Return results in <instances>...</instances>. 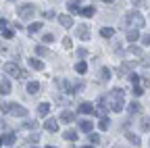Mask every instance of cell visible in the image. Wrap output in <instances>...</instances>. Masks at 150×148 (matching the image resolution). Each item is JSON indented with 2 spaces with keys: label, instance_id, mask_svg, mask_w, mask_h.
Here are the masks:
<instances>
[{
  "label": "cell",
  "instance_id": "17",
  "mask_svg": "<svg viewBox=\"0 0 150 148\" xmlns=\"http://www.w3.org/2000/svg\"><path fill=\"white\" fill-rule=\"evenodd\" d=\"M100 35H102L104 40H108V38L115 35V29H112V27H102V29H100Z\"/></svg>",
  "mask_w": 150,
  "mask_h": 148
},
{
  "label": "cell",
  "instance_id": "46",
  "mask_svg": "<svg viewBox=\"0 0 150 148\" xmlns=\"http://www.w3.org/2000/svg\"><path fill=\"white\" fill-rule=\"evenodd\" d=\"M102 2H112V0H102Z\"/></svg>",
  "mask_w": 150,
  "mask_h": 148
},
{
  "label": "cell",
  "instance_id": "6",
  "mask_svg": "<svg viewBox=\"0 0 150 148\" xmlns=\"http://www.w3.org/2000/svg\"><path fill=\"white\" fill-rule=\"evenodd\" d=\"M75 35L81 40H90V25H77L75 27Z\"/></svg>",
  "mask_w": 150,
  "mask_h": 148
},
{
  "label": "cell",
  "instance_id": "19",
  "mask_svg": "<svg viewBox=\"0 0 150 148\" xmlns=\"http://www.w3.org/2000/svg\"><path fill=\"white\" fill-rule=\"evenodd\" d=\"M35 54H40V57H52V52L46 46H35Z\"/></svg>",
  "mask_w": 150,
  "mask_h": 148
},
{
  "label": "cell",
  "instance_id": "41",
  "mask_svg": "<svg viewBox=\"0 0 150 148\" xmlns=\"http://www.w3.org/2000/svg\"><path fill=\"white\" fill-rule=\"evenodd\" d=\"M6 50H8V48H6V44H4V42H2V40H0V52H2V54H4V52H6Z\"/></svg>",
  "mask_w": 150,
  "mask_h": 148
},
{
  "label": "cell",
  "instance_id": "4",
  "mask_svg": "<svg viewBox=\"0 0 150 148\" xmlns=\"http://www.w3.org/2000/svg\"><path fill=\"white\" fill-rule=\"evenodd\" d=\"M4 73L11 75V77H15V79H27V73L19 67L17 63H6L4 65Z\"/></svg>",
  "mask_w": 150,
  "mask_h": 148
},
{
  "label": "cell",
  "instance_id": "2",
  "mask_svg": "<svg viewBox=\"0 0 150 148\" xmlns=\"http://www.w3.org/2000/svg\"><path fill=\"white\" fill-rule=\"evenodd\" d=\"M0 108H2V113L4 115H13V117H27V108L21 106V104H17V102H2L0 104Z\"/></svg>",
  "mask_w": 150,
  "mask_h": 148
},
{
  "label": "cell",
  "instance_id": "42",
  "mask_svg": "<svg viewBox=\"0 0 150 148\" xmlns=\"http://www.w3.org/2000/svg\"><path fill=\"white\" fill-rule=\"evenodd\" d=\"M86 54H88V52H86L83 48H79V50H77V57H86Z\"/></svg>",
  "mask_w": 150,
  "mask_h": 148
},
{
  "label": "cell",
  "instance_id": "10",
  "mask_svg": "<svg viewBox=\"0 0 150 148\" xmlns=\"http://www.w3.org/2000/svg\"><path fill=\"white\" fill-rule=\"evenodd\" d=\"M44 127L48 129V132H59V121H56V119H46V123H44Z\"/></svg>",
  "mask_w": 150,
  "mask_h": 148
},
{
  "label": "cell",
  "instance_id": "24",
  "mask_svg": "<svg viewBox=\"0 0 150 148\" xmlns=\"http://www.w3.org/2000/svg\"><path fill=\"white\" fill-rule=\"evenodd\" d=\"M2 140H4V144H6V146H13V144H15V134H13V132H11V134H4V136H2Z\"/></svg>",
  "mask_w": 150,
  "mask_h": 148
},
{
  "label": "cell",
  "instance_id": "9",
  "mask_svg": "<svg viewBox=\"0 0 150 148\" xmlns=\"http://www.w3.org/2000/svg\"><path fill=\"white\" fill-rule=\"evenodd\" d=\"M11 90H13V84L4 77L2 81H0V94H11Z\"/></svg>",
  "mask_w": 150,
  "mask_h": 148
},
{
  "label": "cell",
  "instance_id": "14",
  "mask_svg": "<svg viewBox=\"0 0 150 148\" xmlns=\"http://www.w3.org/2000/svg\"><path fill=\"white\" fill-rule=\"evenodd\" d=\"M73 119H75V113H73V110H63V113H61V121L71 123Z\"/></svg>",
  "mask_w": 150,
  "mask_h": 148
},
{
  "label": "cell",
  "instance_id": "36",
  "mask_svg": "<svg viewBox=\"0 0 150 148\" xmlns=\"http://www.w3.org/2000/svg\"><path fill=\"white\" fill-rule=\"evenodd\" d=\"M140 86H142L144 90H146V88H150V79H144V77H142V79H140Z\"/></svg>",
  "mask_w": 150,
  "mask_h": 148
},
{
  "label": "cell",
  "instance_id": "27",
  "mask_svg": "<svg viewBox=\"0 0 150 148\" xmlns=\"http://www.w3.org/2000/svg\"><path fill=\"white\" fill-rule=\"evenodd\" d=\"M127 110H129V113H131V115H136V113H140V110H142V106H140L138 102H131Z\"/></svg>",
  "mask_w": 150,
  "mask_h": 148
},
{
  "label": "cell",
  "instance_id": "50",
  "mask_svg": "<svg viewBox=\"0 0 150 148\" xmlns=\"http://www.w3.org/2000/svg\"><path fill=\"white\" fill-rule=\"evenodd\" d=\"M13 2H15V0H13Z\"/></svg>",
  "mask_w": 150,
  "mask_h": 148
},
{
  "label": "cell",
  "instance_id": "48",
  "mask_svg": "<svg viewBox=\"0 0 150 148\" xmlns=\"http://www.w3.org/2000/svg\"><path fill=\"white\" fill-rule=\"evenodd\" d=\"M46 148H56V146H46Z\"/></svg>",
  "mask_w": 150,
  "mask_h": 148
},
{
  "label": "cell",
  "instance_id": "16",
  "mask_svg": "<svg viewBox=\"0 0 150 148\" xmlns=\"http://www.w3.org/2000/svg\"><path fill=\"white\" fill-rule=\"evenodd\" d=\"M94 13H96V8H94L92 4H88V6H83V8L79 11L81 17H94Z\"/></svg>",
  "mask_w": 150,
  "mask_h": 148
},
{
  "label": "cell",
  "instance_id": "39",
  "mask_svg": "<svg viewBox=\"0 0 150 148\" xmlns=\"http://www.w3.org/2000/svg\"><path fill=\"white\" fill-rule=\"evenodd\" d=\"M29 142H40V134H31L29 136Z\"/></svg>",
  "mask_w": 150,
  "mask_h": 148
},
{
  "label": "cell",
  "instance_id": "13",
  "mask_svg": "<svg viewBox=\"0 0 150 148\" xmlns=\"http://www.w3.org/2000/svg\"><path fill=\"white\" fill-rule=\"evenodd\" d=\"M27 63H29V67L35 69V71H42V69H44V63L38 61V59H27Z\"/></svg>",
  "mask_w": 150,
  "mask_h": 148
},
{
  "label": "cell",
  "instance_id": "31",
  "mask_svg": "<svg viewBox=\"0 0 150 148\" xmlns=\"http://www.w3.org/2000/svg\"><path fill=\"white\" fill-rule=\"evenodd\" d=\"M40 27H42V23H31L27 29H29V33H38V31H40Z\"/></svg>",
  "mask_w": 150,
  "mask_h": 148
},
{
  "label": "cell",
  "instance_id": "37",
  "mask_svg": "<svg viewBox=\"0 0 150 148\" xmlns=\"http://www.w3.org/2000/svg\"><path fill=\"white\" fill-rule=\"evenodd\" d=\"M6 25H11V23H8L6 19H0V31H4V29H6Z\"/></svg>",
  "mask_w": 150,
  "mask_h": 148
},
{
  "label": "cell",
  "instance_id": "34",
  "mask_svg": "<svg viewBox=\"0 0 150 148\" xmlns=\"http://www.w3.org/2000/svg\"><path fill=\"white\" fill-rule=\"evenodd\" d=\"M23 127H27V129H35V127H38V123H35V121H25V123H23Z\"/></svg>",
  "mask_w": 150,
  "mask_h": 148
},
{
  "label": "cell",
  "instance_id": "5",
  "mask_svg": "<svg viewBox=\"0 0 150 148\" xmlns=\"http://www.w3.org/2000/svg\"><path fill=\"white\" fill-rule=\"evenodd\" d=\"M17 15H19V19L29 21L31 17L35 15V6H33V4H21V6L17 8Z\"/></svg>",
  "mask_w": 150,
  "mask_h": 148
},
{
  "label": "cell",
  "instance_id": "12",
  "mask_svg": "<svg viewBox=\"0 0 150 148\" xmlns=\"http://www.w3.org/2000/svg\"><path fill=\"white\" fill-rule=\"evenodd\" d=\"M79 129H81V132H86V134H92V129H94V123H92L90 119H83V121L79 123Z\"/></svg>",
  "mask_w": 150,
  "mask_h": 148
},
{
  "label": "cell",
  "instance_id": "43",
  "mask_svg": "<svg viewBox=\"0 0 150 148\" xmlns=\"http://www.w3.org/2000/svg\"><path fill=\"white\" fill-rule=\"evenodd\" d=\"M131 2H134V4L138 6V4H142V2H144V0H131Z\"/></svg>",
  "mask_w": 150,
  "mask_h": 148
},
{
  "label": "cell",
  "instance_id": "45",
  "mask_svg": "<svg viewBox=\"0 0 150 148\" xmlns=\"http://www.w3.org/2000/svg\"><path fill=\"white\" fill-rule=\"evenodd\" d=\"M115 148H125V146H121V144H119V146H115Z\"/></svg>",
  "mask_w": 150,
  "mask_h": 148
},
{
  "label": "cell",
  "instance_id": "28",
  "mask_svg": "<svg viewBox=\"0 0 150 148\" xmlns=\"http://www.w3.org/2000/svg\"><path fill=\"white\" fill-rule=\"evenodd\" d=\"M67 8H69V13H79V11H81V8H79V4H77V2H73V0L67 4Z\"/></svg>",
  "mask_w": 150,
  "mask_h": 148
},
{
  "label": "cell",
  "instance_id": "21",
  "mask_svg": "<svg viewBox=\"0 0 150 148\" xmlns=\"http://www.w3.org/2000/svg\"><path fill=\"white\" fill-rule=\"evenodd\" d=\"M98 127L102 129V132H106V129L110 127V119H108V117H100V123H98Z\"/></svg>",
  "mask_w": 150,
  "mask_h": 148
},
{
  "label": "cell",
  "instance_id": "35",
  "mask_svg": "<svg viewBox=\"0 0 150 148\" xmlns=\"http://www.w3.org/2000/svg\"><path fill=\"white\" fill-rule=\"evenodd\" d=\"M63 46H65V48H71V46H73V40H71V38H65V40H63Z\"/></svg>",
  "mask_w": 150,
  "mask_h": 148
},
{
  "label": "cell",
  "instance_id": "8",
  "mask_svg": "<svg viewBox=\"0 0 150 148\" xmlns=\"http://www.w3.org/2000/svg\"><path fill=\"white\" fill-rule=\"evenodd\" d=\"M59 23L69 29V27H73V17L71 15H59Z\"/></svg>",
  "mask_w": 150,
  "mask_h": 148
},
{
  "label": "cell",
  "instance_id": "18",
  "mask_svg": "<svg viewBox=\"0 0 150 148\" xmlns=\"http://www.w3.org/2000/svg\"><path fill=\"white\" fill-rule=\"evenodd\" d=\"M140 38V29H129L127 31V42H136Z\"/></svg>",
  "mask_w": 150,
  "mask_h": 148
},
{
  "label": "cell",
  "instance_id": "30",
  "mask_svg": "<svg viewBox=\"0 0 150 148\" xmlns=\"http://www.w3.org/2000/svg\"><path fill=\"white\" fill-rule=\"evenodd\" d=\"M13 35H15V31H13V29H8V27L2 31V38H4V40H13Z\"/></svg>",
  "mask_w": 150,
  "mask_h": 148
},
{
  "label": "cell",
  "instance_id": "40",
  "mask_svg": "<svg viewBox=\"0 0 150 148\" xmlns=\"http://www.w3.org/2000/svg\"><path fill=\"white\" fill-rule=\"evenodd\" d=\"M142 42H144V46H150V33L144 35V40H142Z\"/></svg>",
  "mask_w": 150,
  "mask_h": 148
},
{
  "label": "cell",
  "instance_id": "29",
  "mask_svg": "<svg viewBox=\"0 0 150 148\" xmlns=\"http://www.w3.org/2000/svg\"><path fill=\"white\" fill-rule=\"evenodd\" d=\"M127 52H129V54H136V57H142V48H140V46H131Z\"/></svg>",
  "mask_w": 150,
  "mask_h": 148
},
{
  "label": "cell",
  "instance_id": "33",
  "mask_svg": "<svg viewBox=\"0 0 150 148\" xmlns=\"http://www.w3.org/2000/svg\"><path fill=\"white\" fill-rule=\"evenodd\" d=\"M88 140H90L92 144H98V142H100V136H98V134H88Z\"/></svg>",
  "mask_w": 150,
  "mask_h": 148
},
{
  "label": "cell",
  "instance_id": "32",
  "mask_svg": "<svg viewBox=\"0 0 150 148\" xmlns=\"http://www.w3.org/2000/svg\"><path fill=\"white\" fill-rule=\"evenodd\" d=\"M142 94H144V88H142L140 84H136V86H134V96H142Z\"/></svg>",
  "mask_w": 150,
  "mask_h": 148
},
{
  "label": "cell",
  "instance_id": "26",
  "mask_svg": "<svg viewBox=\"0 0 150 148\" xmlns=\"http://www.w3.org/2000/svg\"><path fill=\"white\" fill-rule=\"evenodd\" d=\"M63 136H65V140H73V142L77 140V132H75V129H69V132H65Z\"/></svg>",
  "mask_w": 150,
  "mask_h": 148
},
{
  "label": "cell",
  "instance_id": "47",
  "mask_svg": "<svg viewBox=\"0 0 150 148\" xmlns=\"http://www.w3.org/2000/svg\"><path fill=\"white\" fill-rule=\"evenodd\" d=\"M83 148H94V146H83Z\"/></svg>",
  "mask_w": 150,
  "mask_h": 148
},
{
  "label": "cell",
  "instance_id": "1",
  "mask_svg": "<svg viewBox=\"0 0 150 148\" xmlns=\"http://www.w3.org/2000/svg\"><path fill=\"white\" fill-rule=\"evenodd\" d=\"M123 104H125V92H123L121 88H112V90H110V96H108V106H110V110L121 113V110H123Z\"/></svg>",
  "mask_w": 150,
  "mask_h": 148
},
{
  "label": "cell",
  "instance_id": "25",
  "mask_svg": "<svg viewBox=\"0 0 150 148\" xmlns=\"http://www.w3.org/2000/svg\"><path fill=\"white\" fill-rule=\"evenodd\" d=\"M75 71H77V73H86L88 71V63L86 61H79L77 65H75Z\"/></svg>",
  "mask_w": 150,
  "mask_h": 148
},
{
  "label": "cell",
  "instance_id": "38",
  "mask_svg": "<svg viewBox=\"0 0 150 148\" xmlns=\"http://www.w3.org/2000/svg\"><path fill=\"white\" fill-rule=\"evenodd\" d=\"M42 40H44L46 44H50V42H54V38H52V35H50V33H46V35H44V38H42Z\"/></svg>",
  "mask_w": 150,
  "mask_h": 148
},
{
  "label": "cell",
  "instance_id": "20",
  "mask_svg": "<svg viewBox=\"0 0 150 148\" xmlns=\"http://www.w3.org/2000/svg\"><path fill=\"white\" fill-rule=\"evenodd\" d=\"M125 138H127V142H131L134 146H138V144H140V136L131 134V132H127V134H125Z\"/></svg>",
  "mask_w": 150,
  "mask_h": 148
},
{
  "label": "cell",
  "instance_id": "49",
  "mask_svg": "<svg viewBox=\"0 0 150 148\" xmlns=\"http://www.w3.org/2000/svg\"><path fill=\"white\" fill-rule=\"evenodd\" d=\"M33 148H38V146H33Z\"/></svg>",
  "mask_w": 150,
  "mask_h": 148
},
{
  "label": "cell",
  "instance_id": "22",
  "mask_svg": "<svg viewBox=\"0 0 150 148\" xmlns=\"http://www.w3.org/2000/svg\"><path fill=\"white\" fill-rule=\"evenodd\" d=\"M100 79H102V81H108V79H110V69H108V67H102V69H100Z\"/></svg>",
  "mask_w": 150,
  "mask_h": 148
},
{
  "label": "cell",
  "instance_id": "7",
  "mask_svg": "<svg viewBox=\"0 0 150 148\" xmlns=\"http://www.w3.org/2000/svg\"><path fill=\"white\" fill-rule=\"evenodd\" d=\"M77 110H79V113H83V115H96V106H94L92 102H81Z\"/></svg>",
  "mask_w": 150,
  "mask_h": 148
},
{
  "label": "cell",
  "instance_id": "11",
  "mask_svg": "<svg viewBox=\"0 0 150 148\" xmlns=\"http://www.w3.org/2000/svg\"><path fill=\"white\" fill-rule=\"evenodd\" d=\"M48 113H50V104H48V102L38 104V117H46Z\"/></svg>",
  "mask_w": 150,
  "mask_h": 148
},
{
  "label": "cell",
  "instance_id": "23",
  "mask_svg": "<svg viewBox=\"0 0 150 148\" xmlns=\"http://www.w3.org/2000/svg\"><path fill=\"white\" fill-rule=\"evenodd\" d=\"M140 129H142V132H150V117H142Z\"/></svg>",
  "mask_w": 150,
  "mask_h": 148
},
{
  "label": "cell",
  "instance_id": "15",
  "mask_svg": "<svg viewBox=\"0 0 150 148\" xmlns=\"http://www.w3.org/2000/svg\"><path fill=\"white\" fill-rule=\"evenodd\" d=\"M40 92V81H29L27 84V94H38Z\"/></svg>",
  "mask_w": 150,
  "mask_h": 148
},
{
  "label": "cell",
  "instance_id": "3",
  "mask_svg": "<svg viewBox=\"0 0 150 148\" xmlns=\"http://www.w3.org/2000/svg\"><path fill=\"white\" fill-rule=\"evenodd\" d=\"M144 23H146V19L142 17V13H140V11H129V13L125 15V25L134 27V29H142V27H144Z\"/></svg>",
  "mask_w": 150,
  "mask_h": 148
},
{
  "label": "cell",
  "instance_id": "44",
  "mask_svg": "<svg viewBox=\"0 0 150 148\" xmlns=\"http://www.w3.org/2000/svg\"><path fill=\"white\" fill-rule=\"evenodd\" d=\"M0 144H4V140H2V136H0Z\"/></svg>",
  "mask_w": 150,
  "mask_h": 148
}]
</instances>
